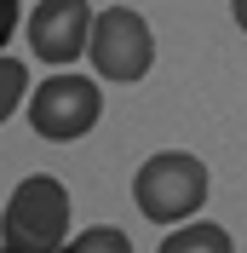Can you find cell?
<instances>
[{"mask_svg": "<svg viewBox=\"0 0 247 253\" xmlns=\"http://www.w3.org/2000/svg\"><path fill=\"white\" fill-rule=\"evenodd\" d=\"M69 242V190L52 173L17 178L0 207V253H58Z\"/></svg>", "mask_w": 247, "mask_h": 253, "instance_id": "cell-1", "label": "cell"}, {"mask_svg": "<svg viewBox=\"0 0 247 253\" xmlns=\"http://www.w3.org/2000/svg\"><path fill=\"white\" fill-rule=\"evenodd\" d=\"M207 161L190 150H155L132 173V202L150 224H190L207 207Z\"/></svg>", "mask_w": 247, "mask_h": 253, "instance_id": "cell-2", "label": "cell"}, {"mask_svg": "<svg viewBox=\"0 0 247 253\" xmlns=\"http://www.w3.org/2000/svg\"><path fill=\"white\" fill-rule=\"evenodd\" d=\"M104 115V86L92 75H75V69H58L35 86L29 98V126L41 132L46 144H75L86 138Z\"/></svg>", "mask_w": 247, "mask_h": 253, "instance_id": "cell-3", "label": "cell"}, {"mask_svg": "<svg viewBox=\"0 0 247 253\" xmlns=\"http://www.w3.org/2000/svg\"><path fill=\"white\" fill-rule=\"evenodd\" d=\"M86 58H92L98 81H121V86L144 81L150 63H155V35H150V23H144V12H132V6H104V12L92 17Z\"/></svg>", "mask_w": 247, "mask_h": 253, "instance_id": "cell-4", "label": "cell"}, {"mask_svg": "<svg viewBox=\"0 0 247 253\" xmlns=\"http://www.w3.org/2000/svg\"><path fill=\"white\" fill-rule=\"evenodd\" d=\"M92 6L86 0H41L29 17V46L41 63H52V69H69V63L86 52V41H92Z\"/></svg>", "mask_w": 247, "mask_h": 253, "instance_id": "cell-5", "label": "cell"}, {"mask_svg": "<svg viewBox=\"0 0 247 253\" xmlns=\"http://www.w3.org/2000/svg\"><path fill=\"white\" fill-rule=\"evenodd\" d=\"M155 253H236V242H230V230L218 219H190V224H178L172 236H161Z\"/></svg>", "mask_w": 247, "mask_h": 253, "instance_id": "cell-6", "label": "cell"}, {"mask_svg": "<svg viewBox=\"0 0 247 253\" xmlns=\"http://www.w3.org/2000/svg\"><path fill=\"white\" fill-rule=\"evenodd\" d=\"M58 253H132V242H126V230H115V224H86V230L69 236Z\"/></svg>", "mask_w": 247, "mask_h": 253, "instance_id": "cell-7", "label": "cell"}, {"mask_svg": "<svg viewBox=\"0 0 247 253\" xmlns=\"http://www.w3.org/2000/svg\"><path fill=\"white\" fill-rule=\"evenodd\" d=\"M23 92H29V63L0 52V126L12 121V110L23 104Z\"/></svg>", "mask_w": 247, "mask_h": 253, "instance_id": "cell-8", "label": "cell"}, {"mask_svg": "<svg viewBox=\"0 0 247 253\" xmlns=\"http://www.w3.org/2000/svg\"><path fill=\"white\" fill-rule=\"evenodd\" d=\"M12 29H17V0H0V46L12 41Z\"/></svg>", "mask_w": 247, "mask_h": 253, "instance_id": "cell-9", "label": "cell"}, {"mask_svg": "<svg viewBox=\"0 0 247 253\" xmlns=\"http://www.w3.org/2000/svg\"><path fill=\"white\" fill-rule=\"evenodd\" d=\"M230 17H236V29L247 35V0H230Z\"/></svg>", "mask_w": 247, "mask_h": 253, "instance_id": "cell-10", "label": "cell"}]
</instances>
